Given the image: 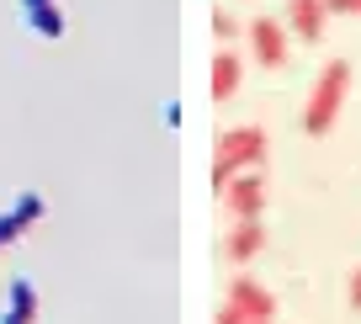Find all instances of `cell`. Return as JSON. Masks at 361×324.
<instances>
[{
  "mask_svg": "<svg viewBox=\"0 0 361 324\" xmlns=\"http://www.w3.org/2000/svg\"><path fill=\"white\" fill-rule=\"evenodd\" d=\"M213 165H228V170H255V165H266V128H228V133L218 138Z\"/></svg>",
  "mask_w": 361,
  "mask_h": 324,
  "instance_id": "obj_2",
  "label": "cell"
},
{
  "mask_svg": "<svg viewBox=\"0 0 361 324\" xmlns=\"http://www.w3.org/2000/svg\"><path fill=\"white\" fill-rule=\"evenodd\" d=\"M260 250H266V229H260V218H234V229L224 234V256L234 260V266H250Z\"/></svg>",
  "mask_w": 361,
  "mask_h": 324,
  "instance_id": "obj_6",
  "label": "cell"
},
{
  "mask_svg": "<svg viewBox=\"0 0 361 324\" xmlns=\"http://www.w3.org/2000/svg\"><path fill=\"white\" fill-rule=\"evenodd\" d=\"M218 324H250V319L234 308V303H228V308H218Z\"/></svg>",
  "mask_w": 361,
  "mask_h": 324,
  "instance_id": "obj_14",
  "label": "cell"
},
{
  "mask_svg": "<svg viewBox=\"0 0 361 324\" xmlns=\"http://www.w3.org/2000/svg\"><path fill=\"white\" fill-rule=\"evenodd\" d=\"M228 303H234L250 324H271V319H276V298H271L266 287H255L250 277H234V282H228Z\"/></svg>",
  "mask_w": 361,
  "mask_h": 324,
  "instance_id": "obj_5",
  "label": "cell"
},
{
  "mask_svg": "<svg viewBox=\"0 0 361 324\" xmlns=\"http://www.w3.org/2000/svg\"><path fill=\"white\" fill-rule=\"evenodd\" d=\"M32 319H37V292H32V282L16 277L11 282V303H6V324H32Z\"/></svg>",
  "mask_w": 361,
  "mask_h": 324,
  "instance_id": "obj_10",
  "label": "cell"
},
{
  "mask_svg": "<svg viewBox=\"0 0 361 324\" xmlns=\"http://www.w3.org/2000/svg\"><path fill=\"white\" fill-rule=\"evenodd\" d=\"M213 37H218V43H234V37H245V27H239V16H228V11H218L213 16Z\"/></svg>",
  "mask_w": 361,
  "mask_h": 324,
  "instance_id": "obj_12",
  "label": "cell"
},
{
  "mask_svg": "<svg viewBox=\"0 0 361 324\" xmlns=\"http://www.w3.org/2000/svg\"><path fill=\"white\" fill-rule=\"evenodd\" d=\"M350 308H356V313H361V266H356V271H350Z\"/></svg>",
  "mask_w": 361,
  "mask_h": 324,
  "instance_id": "obj_15",
  "label": "cell"
},
{
  "mask_svg": "<svg viewBox=\"0 0 361 324\" xmlns=\"http://www.w3.org/2000/svg\"><path fill=\"white\" fill-rule=\"evenodd\" d=\"M287 22H276V16H255V22H245V43H250V59L266 69H282L287 64Z\"/></svg>",
  "mask_w": 361,
  "mask_h": 324,
  "instance_id": "obj_3",
  "label": "cell"
},
{
  "mask_svg": "<svg viewBox=\"0 0 361 324\" xmlns=\"http://www.w3.org/2000/svg\"><path fill=\"white\" fill-rule=\"evenodd\" d=\"M239 80H245V54H234V48H218V59H213V101H228L239 90Z\"/></svg>",
  "mask_w": 361,
  "mask_h": 324,
  "instance_id": "obj_8",
  "label": "cell"
},
{
  "mask_svg": "<svg viewBox=\"0 0 361 324\" xmlns=\"http://www.w3.org/2000/svg\"><path fill=\"white\" fill-rule=\"evenodd\" d=\"M27 6H43V0H22V11H27Z\"/></svg>",
  "mask_w": 361,
  "mask_h": 324,
  "instance_id": "obj_16",
  "label": "cell"
},
{
  "mask_svg": "<svg viewBox=\"0 0 361 324\" xmlns=\"http://www.w3.org/2000/svg\"><path fill=\"white\" fill-rule=\"evenodd\" d=\"M218 197H224V208L234 212V218H260V212H266V181H260L255 170H239Z\"/></svg>",
  "mask_w": 361,
  "mask_h": 324,
  "instance_id": "obj_4",
  "label": "cell"
},
{
  "mask_svg": "<svg viewBox=\"0 0 361 324\" xmlns=\"http://www.w3.org/2000/svg\"><path fill=\"white\" fill-rule=\"evenodd\" d=\"M329 16H361V0H324Z\"/></svg>",
  "mask_w": 361,
  "mask_h": 324,
  "instance_id": "obj_13",
  "label": "cell"
},
{
  "mask_svg": "<svg viewBox=\"0 0 361 324\" xmlns=\"http://www.w3.org/2000/svg\"><path fill=\"white\" fill-rule=\"evenodd\" d=\"M43 218V202L27 191V197H16V208L11 212H0V245H11L16 234H27V224H37Z\"/></svg>",
  "mask_w": 361,
  "mask_h": 324,
  "instance_id": "obj_9",
  "label": "cell"
},
{
  "mask_svg": "<svg viewBox=\"0 0 361 324\" xmlns=\"http://www.w3.org/2000/svg\"><path fill=\"white\" fill-rule=\"evenodd\" d=\"M27 27H32L37 37H64V11H59L54 0H43V6H27Z\"/></svg>",
  "mask_w": 361,
  "mask_h": 324,
  "instance_id": "obj_11",
  "label": "cell"
},
{
  "mask_svg": "<svg viewBox=\"0 0 361 324\" xmlns=\"http://www.w3.org/2000/svg\"><path fill=\"white\" fill-rule=\"evenodd\" d=\"M329 22V6L324 0H287V32L303 37V43H319Z\"/></svg>",
  "mask_w": 361,
  "mask_h": 324,
  "instance_id": "obj_7",
  "label": "cell"
},
{
  "mask_svg": "<svg viewBox=\"0 0 361 324\" xmlns=\"http://www.w3.org/2000/svg\"><path fill=\"white\" fill-rule=\"evenodd\" d=\"M345 96H350V59H329V64L319 69L314 90H308L303 133H308V138L329 133V128H335V117H340V107H345Z\"/></svg>",
  "mask_w": 361,
  "mask_h": 324,
  "instance_id": "obj_1",
  "label": "cell"
}]
</instances>
